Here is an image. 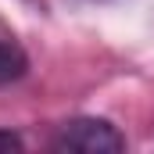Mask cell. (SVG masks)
I'll return each instance as SVG.
<instances>
[{
  "label": "cell",
  "mask_w": 154,
  "mask_h": 154,
  "mask_svg": "<svg viewBox=\"0 0 154 154\" xmlns=\"http://www.w3.org/2000/svg\"><path fill=\"white\" fill-rule=\"evenodd\" d=\"M25 68H29L25 50H22L11 36H0V86L22 79V75H25Z\"/></svg>",
  "instance_id": "2"
},
{
  "label": "cell",
  "mask_w": 154,
  "mask_h": 154,
  "mask_svg": "<svg viewBox=\"0 0 154 154\" xmlns=\"http://www.w3.org/2000/svg\"><path fill=\"white\" fill-rule=\"evenodd\" d=\"M11 151H25V140L11 129H0V154H11Z\"/></svg>",
  "instance_id": "3"
},
{
  "label": "cell",
  "mask_w": 154,
  "mask_h": 154,
  "mask_svg": "<svg viewBox=\"0 0 154 154\" xmlns=\"http://www.w3.org/2000/svg\"><path fill=\"white\" fill-rule=\"evenodd\" d=\"M54 151H75V154H115L125 151V136L118 133L108 118L79 115L57 125L54 133Z\"/></svg>",
  "instance_id": "1"
}]
</instances>
